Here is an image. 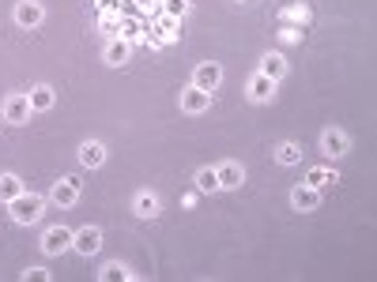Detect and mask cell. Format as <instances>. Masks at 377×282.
<instances>
[{
  "mask_svg": "<svg viewBox=\"0 0 377 282\" xmlns=\"http://www.w3.org/2000/svg\"><path fill=\"white\" fill-rule=\"evenodd\" d=\"M8 211H12V219L20 222V226H31V222H38V219H42V211H45V200H42V196H34V192H26V188H23V192L15 196L12 203H8Z\"/></svg>",
  "mask_w": 377,
  "mask_h": 282,
  "instance_id": "6da1fadb",
  "label": "cell"
},
{
  "mask_svg": "<svg viewBox=\"0 0 377 282\" xmlns=\"http://www.w3.org/2000/svg\"><path fill=\"white\" fill-rule=\"evenodd\" d=\"M72 249V230L68 226H49V230L42 233V252L45 256H61V252Z\"/></svg>",
  "mask_w": 377,
  "mask_h": 282,
  "instance_id": "7a4b0ae2",
  "label": "cell"
},
{
  "mask_svg": "<svg viewBox=\"0 0 377 282\" xmlns=\"http://www.w3.org/2000/svg\"><path fill=\"white\" fill-rule=\"evenodd\" d=\"M72 249L79 252V256H95L98 249H102V230L98 226H84V230L72 233Z\"/></svg>",
  "mask_w": 377,
  "mask_h": 282,
  "instance_id": "3957f363",
  "label": "cell"
},
{
  "mask_svg": "<svg viewBox=\"0 0 377 282\" xmlns=\"http://www.w3.org/2000/svg\"><path fill=\"white\" fill-rule=\"evenodd\" d=\"M42 19H45V8L38 4V0H20V4H15V23H20L23 31L42 26Z\"/></svg>",
  "mask_w": 377,
  "mask_h": 282,
  "instance_id": "277c9868",
  "label": "cell"
},
{
  "mask_svg": "<svg viewBox=\"0 0 377 282\" xmlns=\"http://www.w3.org/2000/svg\"><path fill=\"white\" fill-rule=\"evenodd\" d=\"M219 83H223V68H219L215 61L197 64V72H192V87H200V91H215Z\"/></svg>",
  "mask_w": 377,
  "mask_h": 282,
  "instance_id": "5b68a950",
  "label": "cell"
},
{
  "mask_svg": "<svg viewBox=\"0 0 377 282\" xmlns=\"http://www.w3.org/2000/svg\"><path fill=\"white\" fill-rule=\"evenodd\" d=\"M31 98L26 94H12V98L4 102V120H12V125H26L31 120Z\"/></svg>",
  "mask_w": 377,
  "mask_h": 282,
  "instance_id": "8992f818",
  "label": "cell"
},
{
  "mask_svg": "<svg viewBox=\"0 0 377 282\" xmlns=\"http://www.w3.org/2000/svg\"><path fill=\"white\" fill-rule=\"evenodd\" d=\"M49 196H53V203H57V207H72L79 200V181H76V177H61V181L53 185Z\"/></svg>",
  "mask_w": 377,
  "mask_h": 282,
  "instance_id": "52a82bcc",
  "label": "cell"
},
{
  "mask_svg": "<svg viewBox=\"0 0 377 282\" xmlns=\"http://www.w3.org/2000/svg\"><path fill=\"white\" fill-rule=\"evenodd\" d=\"M347 147H351V139H347V132H339V128H328L325 136H321V150H325L328 158L347 155Z\"/></svg>",
  "mask_w": 377,
  "mask_h": 282,
  "instance_id": "ba28073f",
  "label": "cell"
},
{
  "mask_svg": "<svg viewBox=\"0 0 377 282\" xmlns=\"http://www.w3.org/2000/svg\"><path fill=\"white\" fill-rule=\"evenodd\" d=\"M291 203L298 207V211H317V207H321V188H314V185L302 181V185L291 192Z\"/></svg>",
  "mask_w": 377,
  "mask_h": 282,
  "instance_id": "9c48e42d",
  "label": "cell"
},
{
  "mask_svg": "<svg viewBox=\"0 0 377 282\" xmlns=\"http://www.w3.org/2000/svg\"><path fill=\"white\" fill-rule=\"evenodd\" d=\"M211 106V91H200V87H189L181 94V109L185 113H204Z\"/></svg>",
  "mask_w": 377,
  "mask_h": 282,
  "instance_id": "30bf717a",
  "label": "cell"
},
{
  "mask_svg": "<svg viewBox=\"0 0 377 282\" xmlns=\"http://www.w3.org/2000/svg\"><path fill=\"white\" fill-rule=\"evenodd\" d=\"M215 177H219V188H242L245 169L238 166V162H223V166L215 169Z\"/></svg>",
  "mask_w": 377,
  "mask_h": 282,
  "instance_id": "8fae6325",
  "label": "cell"
},
{
  "mask_svg": "<svg viewBox=\"0 0 377 282\" xmlns=\"http://www.w3.org/2000/svg\"><path fill=\"white\" fill-rule=\"evenodd\" d=\"M279 23H283V31H302V26L309 23V8L306 4H291L287 12L279 15Z\"/></svg>",
  "mask_w": 377,
  "mask_h": 282,
  "instance_id": "7c38bea8",
  "label": "cell"
},
{
  "mask_svg": "<svg viewBox=\"0 0 377 282\" xmlns=\"http://www.w3.org/2000/svg\"><path fill=\"white\" fill-rule=\"evenodd\" d=\"M102 162H106V147L98 143V139H87V143L79 147V166L95 169V166H102Z\"/></svg>",
  "mask_w": 377,
  "mask_h": 282,
  "instance_id": "4fadbf2b",
  "label": "cell"
},
{
  "mask_svg": "<svg viewBox=\"0 0 377 282\" xmlns=\"http://www.w3.org/2000/svg\"><path fill=\"white\" fill-rule=\"evenodd\" d=\"M272 94H275V79H268V75L256 72L253 79H249V98L253 102H272Z\"/></svg>",
  "mask_w": 377,
  "mask_h": 282,
  "instance_id": "5bb4252c",
  "label": "cell"
},
{
  "mask_svg": "<svg viewBox=\"0 0 377 282\" xmlns=\"http://www.w3.org/2000/svg\"><path fill=\"white\" fill-rule=\"evenodd\" d=\"M128 56H132V42H125V38H114L106 45V64H114V68H121Z\"/></svg>",
  "mask_w": 377,
  "mask_h": 282,
  "instance_id": "9a60e30c",
  "label": "cell"
},
{
  "mask_svg": "<svg viewBox=\"0 0 377 282\" xmlns=\"http://www.w3.org/2000/svg\"><path fill=\"white\" fill-rule=\"evenodd\" d=\"M26 98H31V109H34V113H45V109H53L57 94H53V87H45V83H38V87H34L31 94H26Z\"/></svg>",
  "mask_w": 377,
  "mask_h": 282,
  "instance_id": "2e32d148",
  "label": "cell"
},
{
  "mask_svg": "<svg viewBox=\"0 0 377 282\" xmlns=\"http://www.w3.org/2000/svg\"><path fill=\"white\" fill-rule=\"evenodd\" d=\"M261 75H268V79H283V75H287V61H283L279 53H268L261 61V68H256Z\"/></svg>",
  "mask_w": 377,
  "mask_h": 282,
  "instance_id": "e0dca14e",
  "label": "cell"
},
{
  "mask_svg": "<svg viewBox=\"0 0 377 282\" xmlns=\"http://www.w3.org/2000/svg\"><path fill=\"white\" fill-rule=\"evenodd\" d=\"M132 211L140 214V219H159V196L140 192V196H136V203H132Z\"/></svg>",
  "mask_w": 377,
  "mask_h": 282,
  "instance_id": "ac0fdd59",
  "label": "cell"
},
{
  "mask_svg": "<svg viewBox=\"0 0 377 282\" xmlns=\"http://www.w3.org/2000/svg\"><path fill=\"white\" fill-rule=\"evenodd\" d=\"M23 192V181L15 173H0V203H12Z\"/></svg>",
  "mask_w": 377,
  "mask_h": 282,
  "instance_id": "d6986e66",
  "label": "cell"
},
{
  "mask_svg": "<svg viewBox=\"0 0 377 282\" xmlns=\"http://www.w3.org/2000/svg\"><path fill=\"white\" fill-rule=\"evenodd\" d=\"M332 181H339V173H336V169H325V166H314L306 173V185H314V188H325V185H332Z\"/></svg>",
  "mask_w": 377,
  "mask_h": 282,
  "instance_id": "ffe728a7",
  "label": "cell"
},
{
  "mask_svg": "<svg viewBox=\"0 0 377 282\" xmlns=\"http://www.w3.org/2000/svg\"><path fill=\"white\" fill-rule=\"evenodd\" d=\"M275 158H279L283 166H298V162H302V147L294 143V139H287V143H279V150H275Z\"/></svg>",
  "mask_w": 377,
  "mask_h": 282,
  "instance_id": "44dd1931",
  "label": "cell"
},
{
  "mask_svg": "<svg viewBox=\"0 0 377 282\" xmlns=\"http://www.w3.org/2000/svg\"><path fill=\"white\" fill-rule=\"evenodd\" d=\"M98 279H102V282H128V279H132V271H128L125 263H106V267L98 271Z\"/></svg>",
  "mask_w": 377,
  "mask_h": 282,
  "instance_id": "7402d4cb",
  "label": "cell"
},
{
  "mask_svg": "<svg viewBox=\"0 0 377 282\" xmlns=\"http://www.w3.org/2000/svg\"><path fill=\"white\" fill-rule=\"evenodd\" d=\"M197 188H200V192H219L215 169H197Z\"/></svg>",
  "mask_w": 377,
  "mask_h": 282,
  "instance_id": "603a6c76",
  "label": "cell"
},
{
  "mask_svg": "<svg viewBox=\"0 0 377 282\" xmlns=\"http://www.w3.org/2000/svg\"><path fill=\"white\" fill-rule=\"evenodd\" d=\"M159 12H162V15H170V19H181V15L189 12V0H162Z\"/></svg>",
  "mask_w": 377,
  "mask_h": 282,
  "instance_id": "cb8c5ba5",
  "label": "cell"
},
{
  "mask_svg": "<svg viewBox=\"0 0 377 282\" xmlns=\"http://www.w3.org/2000/svg\"><path fill=\"white\" fill-rule=\"evenodd\" d=\"M144 31H147V26L132 23V19H128V23H121V38H125V42H140V38H144Z\"/></svg>",
  "mask_w": 377,
  "mask_h": 282,
  "instance_id": "d4e9b609",
  "label": "cell"
},
{
  "mask_svg": "<svg viewBox=\"0 0 377 282\" xmlns=\"http://www.w3.org/2000/svg\"><path fill=\"white\" fill-rule=\"evenodd\" d=\"M20 279L23 282H45V279H49V271H45V267H26Z\"/></svg>",
  "mask_w": 377,
  "mask_h": 282,
  "instance_id": "484cf974",
  "label": "cell"
},
{
  "mask_svg": "<svg viewBox=\"0 0 377 282\" xmlns=\"http://www.w3.org/2000/svg\"><path fill=\"white\" fill-rule=\"evenodd\" d=\"M102 26H106V31H114V26H117V15L106 12V15H102Z\"/></svg>",
  "mask_w": 377,
  "mask_h": 282,
  "instance_id": "4316f807",
  "label": "cell"
},
{
  "mask_svg": "<svg viewBox=\"0 0 377 282\" xmlns=\"http://www.w3.org/2000/svg\"><path fill=\"white\" fill-rule=\"evenodd\" d=\"M136 4H140V8H159L162 0H136Z\"/></svg>",
  "mask_w": 377,
  "mask_h": 282,
  "instance_id": "83f0119b",
  "label": "cell"
}]
</instances>
